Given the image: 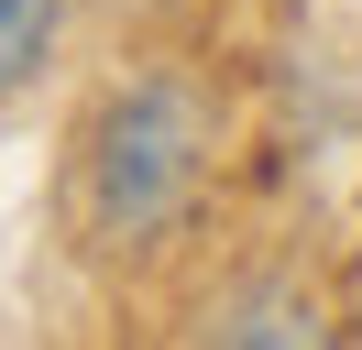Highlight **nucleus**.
Wrapping results in <instances>:
<instances>
[{
	"label": "nucleus",
	"mask_w": 362,
	"mask_h": 350,
	"mask_svg": "<svg viewBox=\"0 0 362 350\" xmlns=\"http://www.w3.org/2000/svg\"><path fill=\"white\" fill-rule=\"evenodd\" d=\"M198 164H209V109H198V88L132 77V88L88 121V153H77V208H88L99 241H154L165 219L187 208Z\"/></svg>",
	"instance_id": "1"
},
{
	"label": "nucleus",
	"mask_w": 362,
	"mask_h": 350,
	"mask_svg": "<svg viewBox=\"0 0 362 350\" xmlns=\"http://www.w3.org/2000/svg\"><path fill=\"white\" fill-rule=\"evenodd\" d=\"M55 22H66V0H0V88H23L33 66H45Z\"/></svg>",
	"instance_id": "2"
}]
</instances>
